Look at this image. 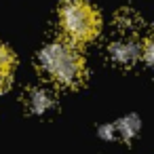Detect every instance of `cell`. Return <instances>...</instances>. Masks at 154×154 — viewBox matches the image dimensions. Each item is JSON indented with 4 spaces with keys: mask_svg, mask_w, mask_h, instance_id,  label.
Returning a JSON list of instances; mask_svg holds the SVG:
<instances>
[{
    "mask_svg": "<svg viewBox=\"0 0 154 154\" xmlns=\"http://www.w3.org/2000/svg\"><path fill=\"white\" fill-rule=\"evenodd\" d=\"M40 70L57 85L61 87H78L85 82L87 66L76 49V42L68 40H55L49 42L40 55H38Z\"/></svg>",
    "mask_w": 154,
    "mask_h": 154,
    "instance_id": "cell-1",
    "label": "cell"
},
{
    "mask_svg": "<svg viewBox=\"0 0 154 154\" xmlns=\"http://www.w3.org/2000/svg\"><path fill=\"white\" fill-rule=\"evenodd\" d=\"M59 23H61L63 34L72 42L82 45L97 36L101 21H99L97 11L89 2H85V0H68L59 9Z\"/></svg>",
    "mask_w": 154,
    "mask_h": 154,
    "instance_id": "cell-2",
    "label": "cell"
},
{
    "mask_svg": "<svg viewBox=\"0 0 154 154\" xmlns=\"http://www.w3.org/2000/svg\"><path fill=\"white\" fill-rule=\"evenodd\" d=\"M108 55H110V59H112L116 66L129 68V66H133V63L141 57V47H139L135 40H131V38H120V40L110 42Z\"/></svg>",
    "mask_w": 154,
    "mask_h": 154,
    "instance_id": "cell-3",
    "label": "cell"
},
{
    "mask_svg": "<svg viewBox=\"0 0 154 154\" xmlns=\"http://www.w3.org/2000/svg\"><path fill=\"white\" fill-rule=\"evenodd\" d=\"M23 106L30 114H47L55 108V95L45 87H30L23 93Z\"/></svg>",
    "mask_w": 154,
    "mask_h": 154,
    "instance_id": "cell-4",
    "label": "cell"
},
{
    "mask_svg": "<svg viewBox=\"0 0 154 154\" xmlns=\"http://www.w3.org/2000/svg\"><path fill=\"white\" fill-rule=\"evenodd\" d=\"M137 131H139V120H137V116H127V118H122V120H118V122H114V125H106V127L99 131V135L106 137V139L118 137V139H122V141H131V139L137 135Z\"/></svg>",
    "mask_w": 154,
    "mask_h": 154,
    "instance_id": "cell-5",
    "label": "cell"
},
{
    "mask_svg": "<svg viewBox=\"0 0 154 154\" xmlns=\"http://www.w3.org/2000/svg\"><path fill=\"white\" fill-rule=\"evenodd\" d=\"M13 68H15V57H13L11 49L0 45V89H5L11 82Z\"/></svg>",
    "mask_w": 154,
    "mask_h": 154,
    "instance_id": "cell-6",
    "label": "cell"
},
{
    "mask_svg": "<svg viewBox=\"0 0 154 154\" xmlns=\"http://www.w3.org/2000/svg\"><path fill=\"white\" fill-rule=\"evenodd\" d=\"M141 57H143V61L150 66V68H154V32L143 40V47H141Z\"/></svg>",
    "mask_w": 154,
    "mask_h": 154,
    "instance_id": "cell-7",
    "label": "cell"
}]
</instances>
